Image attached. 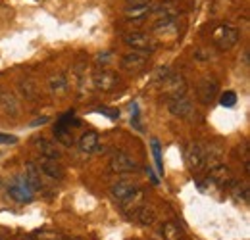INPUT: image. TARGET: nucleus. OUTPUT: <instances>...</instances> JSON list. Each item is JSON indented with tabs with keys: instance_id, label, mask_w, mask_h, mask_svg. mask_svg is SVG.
<instances>
[{
	"instance_id": "bb28decb",
	"label": "nucleus",
	"mask_w": 250,
	"mask_h": 240,
	"mask_svg": "<svg viewBox=\"0 0 250 240\" xmlns=\"http://www.w3.org/2000/svg\"><path fill=\"white\" fill-rule=\"evenodd\" d=\"M18 139L14 135H6V133H0V144H16Z\"/></svg>"
},
{
	"instance_id": "0eeeda50",
	"label": "nucleus",
	"mask_w": 250,
	"mask_h": 240,
	"mask_svg": "<svg viewBox=\"0 0 250 240\" xmlns=\"http://www.w3.org/2000/svg\"><path fill=\"white\" fill-rule=\"evenodd\" d=\"M93 85L94 89L100 90V92H112L120 87V77L114 71L102 69V71H96L93 75Z\"/></svg>"
},
{
	"instance_id": "9d476101",
	"label": "nucleus",
	"mask_w": 250,
	"mask_h": 240,
	"mask_svg": "<svg viewBox=\"0 0 250 240\" xmlns=\"http://www.w3.org/2000/svg\"><path fill=\"white\" fill-rule=\"evenodd\" d=\"M110 167L114 173H133L139 169V163L125 152H116L110 160Z\"/></svg>"
},
{
	"instance_id": "20e7f679",
	"label": "nucleus",
	"mask_w": 250,
	"mask_h": 240,
	"mask_svg": "<svg viewBox=\"0 0 250 240\" xmlns=\"http://www.w3.org/2000/svg\"><path fill=\"white\" fill-rule=\"evenodd\" d=\"M185 163L192 173H198L206 167V146L198 142H190L185 148Z\"/></svg>"
},
{
	"instance_id": "1a4fd4ad",
	"label": "nucleus",
	"mask_w": 250,
	"mask_h": 240,
	"mask_svg": "<svg viewBox=\"0 0 250 240\" xmlns=\"http://www.w3.org/2000/svg\"><path fill=\"white\" fill-rule=\"evenodd\" d=\"M167 108L175 118H181V120H188L194 114V108H192V104H190V100L187 96L167 98Z\"/></svg>"
},
{
	"instance_id": "dca6fc26",
	"label": "nucleus",
	"mask_w": 250,
	"mask_h": 240,
	"mask_svg": "<svg viewBox=\"0 0 250 240\" xmlns=\"http://www.w3.org/2000/svg\"><path fill=\"white\" fill-rule=\"evenodd\" d=\"M41 175H42V171L35 163H27L25 165V180H27V184H29V188H31L33 192H41L44 188V182H42Z\"/></svg>"
},
{
	"instance_id": "4be33fe9",
	"label": "nucleus",
	"mask_w": 250,
	"mask_h": 240,
	"mask_svg": "<svg viewBox=\"0 0 250 240\" xmlns=\"http://www.w3.org/2000/svg\"><path fill=\"white\" fill-rule=\"evenodd\" d=\"M160 235H162V239L164 240H183V229H181L177 223L167 221V223L162 225Z\"/></svg>"
},
{
	"instance_id": "a211bd4d",
	"label": "nucleus",
	"mask_w": 250,
	"mask_h": 240,
	"mask_svg": "<svg viewBox=\"0 0 250 240\" xmlns=\"http://www.w3.org/2000/svg\"><path fill=\"white\" fill-rule=\"evenodd\" d=\"M0 106L6 116H10V118L20 116V102L12 92H0Z\"/></svg>"
},
{
	"instance_id": "f03ea898",
	"label": "nucleus",
	"mask_w": 250,
	"mask_h": 240,
	"mask_svg": "<svg viewBox=\"0 0 250 240\" xmlns=\"http://www.w3.org/2000/svg\"><path fill=\"white\" fill-rule=\"evenodd\" d=\"M160 90L166 96V100L167 98H175V96H185V92H187L185 77L183 75H177V73H167L160 81Z\"/></svg>"
},
{
	"instance_id": "393cba45",
	"label": "nucleus",
	"mask_w": 250,
	"mask_h": 240,
	"mask_svg": "<svg viewBox=\"0 0 250 240\" xmlns=\"http://www.w3.org/2000/svg\"><path fill=\"white\" fill-rule=\"evenodd\" d=\"M219 104H221L223 108H233V106L237 104V94H235L233 90H225V92L219 96Z\"/></svg>"
},
{
	"instance_id": "cd10ccee",
	"label": "nucleus",
	"mask_w": 250,
	"mask_h": 240,
	"mask_svg": "<svg viewBox=\"0 0 250 240\" xmlns=\"http://www.w3.org/2000/svg\"><path fill=\"white\" fill-rule=\"evenodd\" d=\"M46 118H42V120H37V121H33V125H42V123H46Z\"/></svg>"
},
{
	"instance_id": "a878e982",
	"label": "nucleus",
	"mask_w": 250,
	"mask_h": 240,
	"mask_svg": "<svg viewBox=\"0 0 250 240\" xmlns=\"http://www.w3.org/2000/svg\"><path fill=\"white\" fill-rule=\"evenodd\" d=\"M152 152H154V160H156V167L160 173H164V165H162V148H160V142L156 139L152 140Z\"/></svg>"
},
{
	"instance_id": "6ab92c4d",
	"label": "nucleus",
	"mask_w": 250,
	"mask_h": 240,
	"mask_svg": "<svg viewBox=\"0 0 250 240\" xmlns=\"http://www.w3.org/2000/svg\"><path fill=\"white\" fill-rule=\"evenodd\" d=\"M77 144H79V150L81 152H85V154H93V152L98 148V144H100L98 133H96V131H85V133L79 137Z\"/></svg>"
},
{
	"instance_id": "f257e3e1",
	"label": "nucleus",
	"mask_w": 250,
	"mask_h": 240,
	"mask_svg": "<svg viewBox=\"0 0 250 240\" xmlns=\"http://www.w3.org/2000/svg\"><path fill=\"white\" fill-rule=\"evenodd\" d=\"M241 39V33L237 27L229 25V23H219L216 29L212 31V42L218 46L219 50H229L233 48Z\"/></svg>"
},
{
	"instance_id": "39448f33",
	"label": "nucleus",
	"mask_w": 250,
	"mask_h": 240,
	"mask_svg": "<svg viewBox=\"0 0 250 240\" xmlns=\"http://www.w3.org/2000/svg\"><path fill=\"white\" fill-rule=\"evenodd\" d=\"M124 42L127 46H131L133 50H139V52H152L156 48V40L146 35V33H139V31H131V33H125L124 35Z\"/></svg>"
},
{
	"instance_id": "4468645a",
	"label": "nucleus",
	"mask_w": 250,
	"mask_h": 240,
	"mask_svg": "<svg viewBox=\"0 0 250 240\" xmlns=\"http://www.w3.org/2000/svg\"><path fill=\"white\" fill-rule=\"evenodd\" d=\"M131 219L135 223H139V225H145V227L152 225L156 221V210L152 206H148V204H143V206H139L137 210L131 213Z\"/></svg>"
},
{
	"instance_id": "5701e85b",
	"label": "nucleus",
	"mask_w": 250,
	"mask_h": 240,
	"mask_svg": "<svg viewBox=\"0 0 250 240\" xmlns=\"http://www.w3.org/2000/svg\"><path fill=\"white\" fill-rule=\"evenodd\" d=\"M48 87H50V92H63L65 87H67V79L63 77V75H52L50 79H48Z\"/></svg>"
},
{
	"instance_id": "ddd939ff",
	"label": "nucleus",
	"mask_w": 250,
	"mask_h": 240,
	"mask_svg": "<svg viewBox=\"0 0 250 240\" xmlns=\"http://www.w3.org/2000/svg\"><path fill=\"white\" fill-rule=\"evenodd\" d=\"M139 188V184L137 182H131V180H118V182H114L112 184V188H110V196L120 204L124 198H127L133 190H137Z\"/></svg>"
},
{
	"instance_id": "423d86ee",
	"label": "nucleus",
	"mask_w": 250,
	"mask_h": 240,
	"mask_svg": "<svg viewBox=\"0 0 250 240\" xmlns=\"http://www.w3.org/2000/svg\"><path fill=\"white\" fill-rule=\"evenodd\" d=\"M150 0H129V4L124 8V16L127 21H143L146 16L152 14Z\"/></svg>"
},
{
	"instance_id": "9b49d317",
	"label": "nucleus",
	"mask_w": 250,
	"mask_h": 240,
	"mask_svg": "<svg viewBox=\"0 0 250 240\" xmlns=\"http://www.w3.org/2000/svg\"><path fill=\"white\" fill-rule=\"evenodd\" d=\"M8 192H10V196H12L16 202H20V204H27V202H31L33 194H35L31 188H29V184H27L25 177H18V179L12 182V186L8 188Z\"/></svg>"
},
{
	"instance_id": "aec40b11",
	"label": "nucleus",
	"mask_w": 250,
	"mask_h": 240,
	"mask_svg": "<svg viewBox=\"0 0 250 240\" xmlns=\"http://www.w3.org/2000/svg\"><path fill=\"white\" fill-rule=\"evenodd\" d=\"M18 89L25 100H37V96H39V87L33 77H21L18 81Z\"/></svg>"
},
{
	"instance_id": "6e6552de",
	"label": "nucleus",
	"mask_w": 250,
	"mask_h": 240,
	"mask_svg": "<svg viewBox=\"0 0 250 240\" xmlns=\"http://www.w3.org/2000/svg\"><path fill=\"white\" fill-rule=\"evenodd\" d=\"M218 92H219L218 81H216L214 77H204V79L198 83L196 96H198V100H200L204 106H210V104H214Z\"/></svg>"
},
{
	"instance_id": "412c9836",
	"label": "nucleus",
	"mask_w": 250,
	"mask_h": 240,
	"mask_svg": "<svg viewBox=\"0 0 250 240\" xmlns=\"http://www.w3.org/2000/svg\"><path fill=\"white\" fill-rule=\"evenodd\" d=\"M35 148L41 152V156H44V158H60V150H58V146L52 142V140H48V139H42V137H37L35 139Z\"/></svg>"
},
{
	"instance_id": "f8f14e48",
	"label": "nucleus",
	"mask_w": 250,
	"mask_h": 240,
	"mask_svg": "<svg viewBox=\"0 0 250 240\" xmlns=\"http://www.w3.org/2000/svg\"><path fill=\"white\" fill-rule=\"evenodd\" d=\"M41 171H42V175H46V177H50V179L54 180H62L63 175H65V171H63V165L56 160V158H41L39 160V165H37Z\"/></svg>"
},
{
	"instance_id": "2eb2a0df",
	"label": "nucleus",
	"mask_w": 250,
	"mask_h": 240,
	"mask_svg": "<svg viewBox=\"0 0 250 240\" xmlns=\"http://www.w3.org/2000/svg\"><path fill=\"white\" fill-rule=\"evenodd\" d=\"M210 182L212 184H219V186H225V184H231L233 182V173L227 165L219 163L216 167L210 169Z\"/></svg>"
},
{
	"instance_id": "f3484780",
	"label": "nucleus",
	"mask_w": 250,
	"mask_h": 240,
	"mask_svg": "<svg viewBox=\"0 0 250 240\" xmlns=\"http://www.w3.org/2000/svg\"><path fill=\"white\" fill-rule=\"evenodd\" d=\"M145 204V190L143 188H137V190H133L127 198H124L122 202H120V206H122V210L125 211V213H133V211L137 210L139 206H143Z\"/></svg>"
},
{
	"instance_id": "b1692460",
	"label": "nucleus",
	"mask_w": 250,
	"mask_h": 240,
	"mask_svg": "<svg viewBox=\"0 0 250 240\" xmlns=\"http://www.w3.org/2000/svg\"><path fill=\"white\" fill-rule=\"evenodd\" d=\"M229 186H231L233 196H235L239 202H241V200H243V202H247V200H249V186H247V184H239V182H235V180H233Z\"/></svg>"
},
{
	"instance_id": "7ed1b4c3",
	"label": "nucleus",
	"mask_w": 250,
	"mask_h": 240,
	"mask_svg": "<svg viewBox=\"0 0 250 240\" xmlns=\"http://www.w3.org/2000/svg\"><path fill=\"white\" fill-rule=\"evenodd\" d=\"M146 65H148V52H139V50H133V52L122 56V61H120V67L129 75L143 73L146 69Z\"/></svg>"
}]
</instances>
